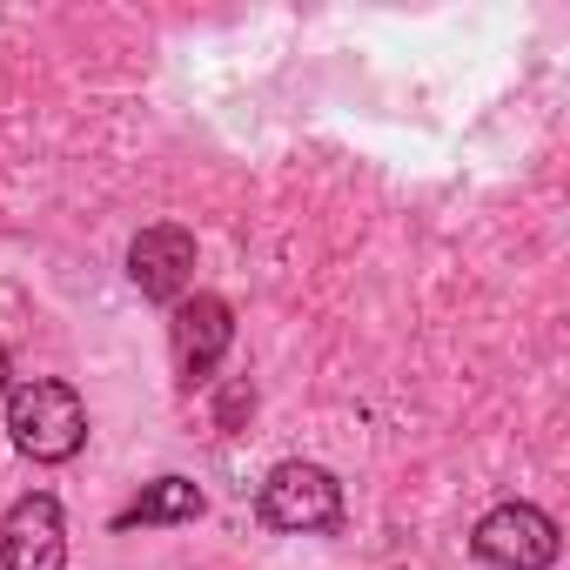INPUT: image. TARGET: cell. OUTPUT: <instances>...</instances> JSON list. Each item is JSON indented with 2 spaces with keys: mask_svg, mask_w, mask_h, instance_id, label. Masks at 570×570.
Wrapping results in <instances>:
<instances>
[{
  "mask_svg": "<svg viewBox=\"0 0 570 570\" xmlns=\"http://www.w3.org/2000/svg\"><path fill=\"white\" fill-rule=\"evenodd\" d=\"M8 436H14V450L35 456V463H68V456H81V443H88V403H81V390H75V383H55V376L21 383V390L8 396Z\"/></svg>",
  "mask_w": 570,
  "mask_h": 570,
  "instance_id": "6da1fadb",
  "label": "cell"
},
{
  "mask_svg": "<svg viewBox=\"0 0 570 570\" xmlns=\"http://www.w3.org/2000/svg\"><path fill=\"white\" fill-rule=\"evenodd\" d=\"M262 523L268 530H289V537H316V530H336L343 523V483L323 470V463H275L262 476V497H255Z\"/></svg>",
  "mask_w": 570,
  "mask_h": 570,
  "instance_id": "7a4b0ae2",
  "label": "cell"
},
{
  "mask_svg": "<svg viewBox=\"0 0 570 570\" xmlns=\"http://www.w3.org/2000/svg\"><path fill=\"white\" fill-rule=\"evenodd\" d=\"M168 343H175V370H181V390H202L215 383V363L228 356L235 343V309L208 289L181 296L175 303V323H168Z\"/></svg>",
  "mask_w": 570,
  "mask_h": 570,
  "instance_id": "3957f363",
  "label": "cell"
},
{
  "mask_svg": "<svg viewBox=\"0 0 570 570\" xmlns=\"http://www.w3.org/2000/svg\"><path fill=\"white\" fill-rule=\"evenodd\" d=\"M470 550H476L490 570H550V563H557V523H550L537 503H497V510L476 523Z\"/></svg>",
  "mask_w": 570,
  "mask_h": 570,
  "instance_id": "277c9868",
  "label": "cell"
},
{
  "mask_svg": "<svg viewBox=\"0 0 570 570\" xmlns=\"http://www.w3.org/2000/svg\"><path fill=\"white\" fill-rule=\"evenodd\" d=\"M0 570H68V523L48 490H28L0 517Z\"/></svg>",
  "mask_w": 570,
  "mask_h": 570,
  "instance_id": "5b68a950",
  "label": "cell"
},
{
  "mask_svg": "<svg viewBox=\"0 0 570 570\" xmlns=\"http://www.w3.org/2000/svg\"><path fill=\"white\" fill-rule=\"evenodd\" d=\"M128 275H135V289L148 303H181L188 296V282H195V235L175 228V222H155L128 242Z\"/></svg>",
  "mask_w": 570,
  "mask_h": 570,
  "instance_id": "8992f818",
  "label": "cell"
},
{
  "mask_svg": "<svg viewBox=\"0 0 570 570\" xmlns=\"http://www.w3.org/2000/svg\"><path fill=\"white\" fill-rule=\"evenodd\" d=\"M202 517V490L188 483V476H155L121 517H115V530H135V523H195Z\"/></svg>",
  "mask_w": 570,
  "mask_h": 570,
  "instance_id": "52a82bcc",
  "label": "cell"
},
{
  "mask_svg": "<svg viewBox=\"0 0 570 570\" xmlns=\"http://www.w3.org/2000/svg\"><path fill=\"white\" fill-rule=\"evenodd\" d=\"M248 410H255V390H248V383H228V390H222V403H215V423H222V430H235Z\"/></svg>",
  "mask_w": 570,
  "mask_h": 570,
  "instance_id": "ba28073f",
  "label": "cell"
},
{
  "mask_svg": "<svg viewBox=\"0 0 570 570\" xmlns=\"http://www.w3.org/2000/svg\"><path fill=\"white\" fill-rule=\"evenodd\" d=\"M0 396H8V350H0Z\"/></svg>",
  "mask_w": 570,
  "mask_h": 570,
  "instance_id": "9c48e42d",
  "label": "cell"
}]
</instances>
